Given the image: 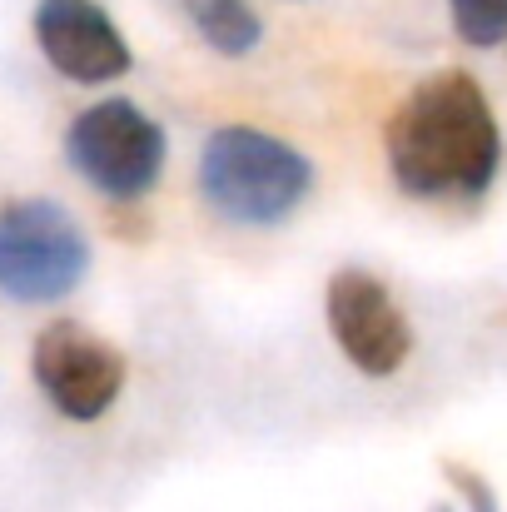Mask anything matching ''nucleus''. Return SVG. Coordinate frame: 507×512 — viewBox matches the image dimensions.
<instances>
[{
	"mask_svg": "<svg viewBox=\"0 0 507 512\" xmlns=\"http://www.w3.org/2000/svg\"><path fill=\"white\" fill-rule=\"evenodd\" d=\"M90 274V239L55 199H15L0 209V294L15 304H60Z\"/></svg>",
	"mask_w": 507,
	"mask_h": 512,
	"instance_id": "obj_3",
	"label": "nucleus"
},
{
	"mask_svg": "<svg viewBox=\"0 0 507 512\" xmlns=\"http://www.w3.org/2000/svg\"><path fill=\"white\" fill-rule=\"evenodd\" d=\"M179 10L199 30V40L214 45L219 55H249L264 40V20L254 15L249 0H179Z\"/></svg>",
	"mask_w": 507,
	"mask_h": 512,
	"instance_id": "obj_8",
	"label": "nucleus"
},
{
	"mask_svg": "<svg viewBox=\"0 0 507 512\" xmlns=\"http://www.w3.org/2000/svg\"><path fill=\"white\" fill-rule=\"evenodd\" d=\"M324 314H329L334 343L358 373L393 378L408 363L413 329H408L398 299L388 294V284L373 279L368 269H338L324 294Z\"/></svg>",
	"mask_w": 507,
	"mask_h": 512,
	"instance_id": "obj_6",
	"label": "nucleus"
},
{
	"mask_svg": "<svg viewBox=\"0 0 507 512\" xmlns=\"http://www.w3.org/2000/svg\"><path fill=\"white\" fill-rule=\"evenodd\" d=\"M35 45L75 85H110L135 65L120 25L110 20L100 0H40Z\"/></svg>",
	"mask_w": 507,
	"mask_h": 512,
	"instance_id": "obj_7",
	"label": "nucleus"
},
{
	"mask_svg": "<svg viewBox=\"0 0 507 512\" xmlns=\"http://www.w3.org/2000/svg\"><path fill=\"white\" fill-rule=\"evenodd\" d=\"M65 160L105 199L135 204L165 174V130L135 100H100L70 120Z\"/></svg>",
	"mask_w": 507,
	"mask_h": 512,
	"instance_id": "obj_4",
	"label": "nucleus"
},
{
	"mask_svg": "<svg viewBox=\"0 0 507 512\" xmlns=\"http://www.w3.org/2000/svg\"><path fill=\"white\" fill-rule=\"evenodd\" d=\"M438 512H448V508H438Z\"/></svg>",
	"mask_w": 507,
	"mask_h": 512,
	"instance_id": "obj_11",
	"label": "nucleus"
},
{
	"mask_svg": "<svg viewBox=\"0 0 507 512\" xmlns=\"http://www.w3.org/2000/svg\"><path fill=\"white\" fill-rule=\"evenodd\" d=\"M383 150L408 199H478L503 165L493 105L463 70H438L413 85L383 130Z\"/></svg>",
	"mask_w": 507,
	"mask_h": 512,
	"instance_id": "obj_1",
	"label": "nucleus"
},
{
	"mask_svg": "<svg viewBox=\"0 0 507 512\" xmlns=\"http://www.w3.org/2000/svg\"><path fill=\"white\" fill-rule=\"evenodd\" d=\"M30 373L35 388L50 398V408L70 423L105 418L125 393V353L75 319H55L35 334Z\"/></svg>",
	"mask_w": 507,
	"mask_h": 512,
	"instance_id": "obj_5",
	"label": "nucleus"
},
{
	"mask_svg": "<svg viewBox=\"0 0 507 512\" xmlns=\"http://www.w3.org/2000/svg\"><path fill=\"white\" fill-rule=\"evenodd\" d=\"M443 473H448L453 493H458L473 512H498V493L488 488V478H483V473H473V468H463V463H448Z\"/></svg>",
	"mask_w": 507,
	"mask_h": 512,
	"instance_id": "obj_10",
	"label": "nucleus"
},
{
	"mask_svg": "<svg viewBox=\"0 0 507 512\" xmlns=\"http://www.w3.org/2000/svg\"><path fill=\"white\" fill-rule=\"evenodd\" d=\"M448 10H453V30L468 45L488 50L507 40V0H448Z\"/></svg>",
	"mask_w": 507,
	"mask_h": 512,
	"instance_id": "obj_9",
	"label": "nucleus"
},
{
	"mask_svg": "<svg viewBox=\"0 0 507 512\" xmlns=\"http://www.w3.org/2000/svg\"><path fill=\"white\" fill-rule=\"evenodd\" d=\"M314 189V165L279 135L254 125H224L199 150V194L204 204L239 229L284 224Z\"/></svg>",
	"mask_w": 507,
	"mask_h": 512,
	"instance_id": "obj_2",
	"label": "nucleus"
}]
</instances>
